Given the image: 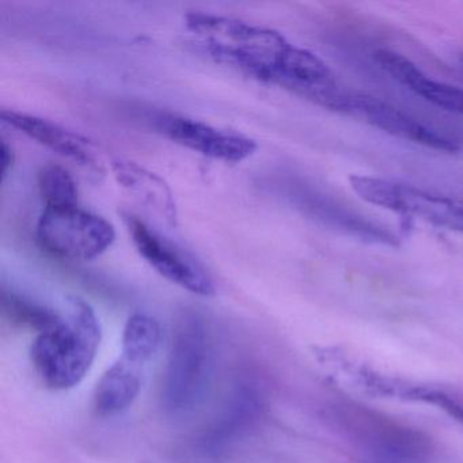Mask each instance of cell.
I'll list each match as a JSON object with an SVG mask.
<instances>
[{"label":"cell","mask_w":463,"mask_h":463,"mask_svg":"<svg viewBox=\"0 0 463 463\" xmlns=\"http://www.w3.org/2000/svg\"><path fill=\"white\" fill-rule=\"evenodd\" d=\"M185 26L216 63L333 112L343 110L348 93L341 90L332 70L280 32L208 13H189Z\"/></svg>","instance_id":"1"},{"label":"cell","mask_w":463,"mask_h":463,"mask_svg":"<svg viewBox=\"0 0 463 463\" xmlns=\"http://www.w3.org/2000/svg\"><path fill=\"white\" fill-rule=\"evenodd\" d=\"M101 338V324L94 308L80 298H67L66 316L40 332L32 345L37 375L50 389L78 386L96 360Z\"/></svg>","instance_id":"2"},{"label":"cell","mask_w":463,"mask_h":463,"mask_svg":"<svg viewBox=\"0 0 463 463\" xmlns=\"http://www.w3.org/2000/svg\"><path fill=\"white\" fill-rule=\"evenodd\" d=\"M330 427L365 454L383 463H425L432 454L427 433L351 401L327 408Z\"/></svg>","instance_id":"3"},{"label":"cell","mask_w":463,"mask_h":463,"mask_svg":"<svg viewBox=\"0 0 463 463\" xmlns=\"http://www.w3.org/2000/svg\"><path fill=\"white\" fill-rule=\"evenodd\" d=\"M211 371L210 335L203 319L186 316L178 322L162 383L165 411L185 413L197 405Z\"/></svg>","instance_id":"4"},{"label":"cell","mask_w":463,"mask_h":463,"mask_svg":"<svg viewBox=\"0 0 463 463\" xmlns=\"http://www.w3.org/2000/svg\"><path fill=\"white\" fill-rule=\"evenodd\" d=\"M42 248L58 259L88 262L99 259L116 240L112 223L82 208H45L36 229Z\"/></svg>","instance_id":"5"},{"label":"cell","mask_w":463,"mask_h":463,"mask_svg":"<svg viewBox=\"0 0 463 463\" xmlns=\"http://www.w3.org/2000/svg\"><path fill=\"white\" fill-rule=\"evenodd\" d=\"M349 183L365 203L463 235V205L449 197L368 175H352Z\"/></svg>","instance_id":"6"},{"label":"cell","mask_w":463,"mask_h":463,"mask_svg":"<svg viewBox=\"0 0 463 463\" xmlns=\"http://www.w3.org/2000/svg\"><path fill=\"white\" fill-rule=\"evenodd\" d=\"M126 222L135 248L162 278L199 297L215 294L210 273L191 254L154 232L137 216H126Z\"/></svg>","instance_id":"7"},{"label":"cell","mask_w":463,"mask_h":463,"mask_svg":"<svg viewBox=\"0 0 463 463\" xmlns=\"http://www.w3.org/2000/svg\"><path fill=\"white\" fill-rule=\"evenodd\" d=\"M154 127L172 142L226 164H240L253 156L259 148L256 140L251 137L184 116L169 113L156 116Z\"/></svg>","instance_id":"8"},{"label":"cell","mask_w":463,"mask_h":463,"mask_svg":"<svg viewBox=\"0 0 463 463\" xmlns=\"http://www.w3.org/2000/svg\"><path fill=\"white\" fill-rule=\"evenodd\" d=\"M346 113L362 118L370 126L405 142L441 153L455 154L459 151V146L454 140L443 137L402 110L373 97L351 94Z\"/></svg>","instance_id":"9"},{"label":"cell","mask_w":463,"mask_h":463,"mask_svg":"<svg viewBox=\"0 0 463 463\" xmlns=\"http://www.w3.org/2000/svg\"><path fill=\"white\" fill-rule=\"evenodd\" d=\"M2 120L32 140H36L40 145L55 151L59 156L71 159L94 172H104L96 146L83 135L64 128L61 124L53 123L47 118L17 110H2Z\"/></svg>","instance_id":"10"},{"label":"cell","mask_w":463,"mask_h":463,"mask_svg":"<svg viewBox=\"0 0 463 463\" xmlns=\"http://www.w3.org/2000/svg\"><path fill=\"white\" fill-rule=\"evenodd\" d=\"M375 61L392 80L447 112L463 116V89L439 82L422 72L411 59L392 51H376Z\"/></svg>","instance_id":"11"},{"label":"cell","mask_w":463,"mask_h":463,"mask_svg":"<svg viewBox=\"0 0 463 463\" xmlns=\"http://www.w3.org/2000/svg\"><path fill=\"white\" fill-rule=\"evenodd\" d=\"M261 413L262 403L257 392L249 387L238 390L226 411L200 436L197 441L199 451L215 457L248 433L257 424Z\"/></svg>","instance_id":"12"},{"label":"cell","mask_w":463,"mask_h":463,"mask_svg":"<svg viewBox=\"0 0 463 463\" xmlns=\"http://www.w3.org/2000/svg\"><path fill=\"white\" fill-rule=\"evenodd\" d=\"M112 172L116 181L132 196L158 213L166 223L177 224V203L164 178L135 162L123 159L113 162Z\"/></svg>","instance_id":"13"},{"label":"cell","mask_w":463,"mask_h":463,"mask_svg":"<svg viewBox=\"0 0 463 463\" xmlns=\"http://www.w3.org/2000/svg\"><path fill=\"white\" fill-rule=\"evenodd\" d=\"M142 389L140 368L120 359L102 375L93 395L94 413L102 419L118 416L131 408Z\"/></svg>","instance_id":"14"},{"label":"cell","mask_w":463,"mask_h":463,"mask_svg":"<svg viewBox=\"0 0 463 463\" xmlns=\"http://www.w3.org/2000/svg\"><path fill=\"white\" fill-rule=\"evenodd\" d=\"M161 344V326L154 317L137 313L129 317L123 333L121 359L135 367L147 364Z\"/></svg>","instance_id":"15"},{"label":"cell","mask_w":463,"mask_h":463,"mask_svg":"<svg viewBox=\"0 0 463 463\" xmlns=\"http://www.w3.org/2000/svg\"><path fill=\"white\" fill-rule=\"evenodd\" d=\"M392 398L433 406L446 413L458 424L463 425V398L443 387L414 383L405 379L394 378Z\"/></svg>","instance_id":"16"},{"label":"cell","mask_w":463,"mask_h":463,"mask_svg":"<svg viewBox=\"0 0 463 463\" xmlns=\"http://www.w3.org/2000/svg\"><path fill=\"white\" fill-rule=\"evenodd\" d=\"M37 183L45 208L61 210L80 207L77 183L66 167L58 164L44 165L37 175Z\"/></svg>","instance_id":"17"},{"label":"cell","mask_w":463,"mask_h":463,"mask_svg":"<svg viewBox=\"0 0 463 463\" xmlns=\"http://www.w3.org/2000/svg\"><path fill=\"white\" fill-rule=\"evenodd\" d=\"M2 306H4L5 314L9 317L10 321L36 329L39 333L52 326L61 316L51 308L36 305V303L25 299L20 295L13 294V292H4Z\"/></svg>","instance_id":"18"},{"label":"cell","mask_w":463,"mask_h":463,"mask_svg":"<svg viewBox=\"0 0 463 463\" xmlns=\"http://www.w3.org/2000/svg\"><path fill=\"white\" fill-rule=\"evenodd\" d=\"M0 161H2L0 175H2V180L5 181L15 162L14 150H13L12 146L7 145L6 140L2 142V147H0Z\"/></svg>","instance_id":"19"},{"label":"cell","mask_w":463,"mask_h":463,"mask_svg":"<svg viewBox=\"0 0 463 463\" xmlns=\"http://www.w3.org/2000/svg\"><path fill=\"white\" fill-rule=\"evenodd\" d=\"M459 64H460V67H462V70H463V55L460 56V58H459Z\"/></svg>","instance_id":"20"}]
</instances>
